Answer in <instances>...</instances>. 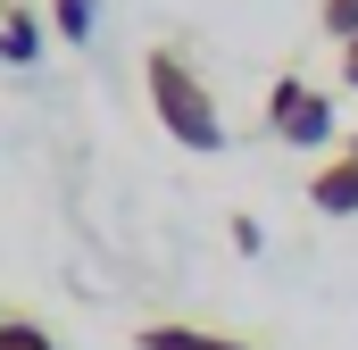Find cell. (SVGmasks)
Returning a JSON list of instances; mask_svg holds the SVG:
<instances>
[{"mask_svg": "<svg viewBox=\"0 0 358 350\" xmlns=\"http://www.w3.org/2000/svg\"><path fill=\"white\" fill-rule=\"evenodd\" d=\"M342 150H350V159H358V134H350V142H342Z\"/></svg>", "mask_w": 358, "mask_h": 350, "instance_id": "10", "label": "cell"}, {"mask_svg": "<svg viewBox=\"0 0 358 350\" xmlns=\"http://www.w3.org/2000/svg\"><path fill=\"white\" fill-rule=\"evenodd\" d=\"M134 350H259V342L217 334V326H183V317H150V326H134Z\"/></svg>", "mask_w": 358, "mask_h": 350, "instance_id": "3", "label": "cell"}, {"mask_svg": "<svg viewBox=\"0 0 358 350\" xmlns=\"http://www.w3.org/2000/svg\"><path fill=\"white\" fill-rule=\"evenodd\" d=\"M0 350H59V334L34 317V309H17V300H0Z\"/></svg>", "mask_w": 358, "mask_h": 350, "instance_id": "6", "label": "cell"}, {"mask_svg": "<svg viewBox=\"0 0 358 350\" xmlns=\"http://www.w3.org/2000/svg\"><path fill=\"white\" fill-rule=\"evenodd\" d=\"M267 134L275 142H292V150H334V92H317L308 76H275L267 92Z\"/></svg>", "mask_w": 358, "mask_h": 350, "instance_id": "2", "label": "cell"}, {"mask_svg": "<svg viewBox=\"0 0 358 350\" xmlns=\"http://www.w3.org/2000/svg\"><path fill=\"white\" fill-rule=\"evenodd\" d=\"M34 59H42V25L17 0H0V67H34Z\"/></svg>", "mask_w": 358, "mask_h": 350, "instance_id": "5", "label": "cell"}, {"mask_svg": "<svg viewBox=\"0 0 358 350\" xmlns=\"http://www.w3.org/2000/svg\"><path fill=\"white\" fill-rule=\"evenodd\" d=\"M342 84L358 92V42H342Z\"/></svg>", "mask_w": 358, "mask_h": 350, "instance_id": "9", "label": "cell"}, {"mask_svg": "<svg viewBox=\"0 0 358 350\" xmlns=\"http://www.w3.org/2000/svg\"><path fill=\"white\" fill-rule=\"evenodd\" d=\"M308 209L317 217H358V159L350 150H334L325 167L308 175Z\"/></svg>", "mask_w": 358, "mask_h": 350, "instance_id": "4", "label": "cell"}, {"mask_svg": "<svg viewBox=\"0 0 358 350\" xmlns=\"http://www.w3.org/2000/svg\"><path fill=\"white\" fill-rule=\"evenodd\" d=\"M142 84H150V117L176 134L183 150H200V159H208V150H225V108H217L208 76H200L183 50H167V42H159V50L142 59Z\"/></svg>", "mask_w": 358, "mask_h": 350, "instance_id": "1", "label": "cell"}, {"mask_svg": "<svg viewBox=\"0 0 358 350\" xmlns=\"http://www.w3.org/2000/svg\"><path fill=\"white\" fill-rule=\"evenodd\" d=\"M50 25L59 42H92V0H50Z\"/></svg>", "mask_w": 358, "mask_h": 350, "instance_id": "7", "label": "cell"}, {"mask_svg": "<svg viewBox=\"0 0 358 350\" xmlns=\"http://www.w3.org/2000/svg\"><path fill=\"white\" fill-rule=\"evenodd\" d=\"M317 25L334 42H358V0H317Z\"/></svg>", "mask_w": 358, "mask_h": 350, "instance_id": "8", "label": "cell"}]
</instances>
